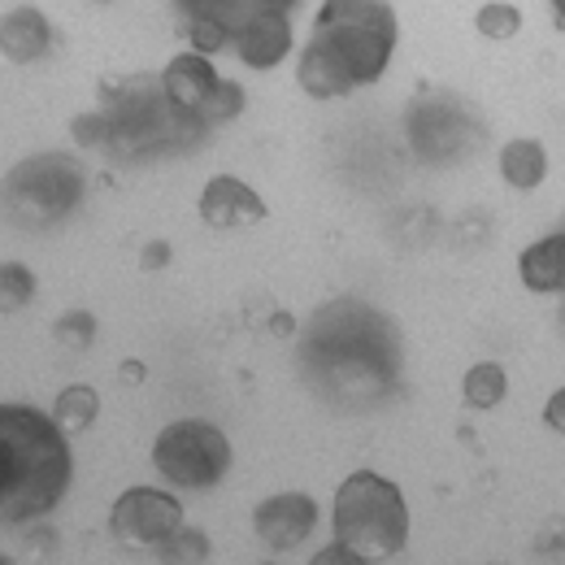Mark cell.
<instances>
[{"label":"cell","mask_w":565,"mask_h":565,"mask_svg":"<svg viewBox=\"0 0 565 565\" xmlns=\"http://www.w3.org/2000/svg\"><path fill=\"white\" fill-rule=\"evenodd\" d=\"M300 374L335 409H374L401 383V331L374 305L340 296L309 318Z\"/></svg>","instance_id":"1"},{"label":"cell","mask_w":565,"mask_h":565,"mask_svg":"<svg viewBox=\"0 0 565 565\" xmlns=\"http://www.w3.org/2000/svg\"><path fill=\"white\" fill-rule=\"evenodd\" d=\"M392 53H396L392 0H322L296 74L313 100H331L365 83H379Z\"/></svg>","instance_id":"2"},{"label":"cell","mask_w":565,"mask_h":565,"mask_svg":"<svg viewBox=\"0 0 565 565\" xmlns=\"http://www.w3.org/2000/svg\"><path fill=\"white\" fill-rule=\"evenodd\" d=\"M71 479L66 426L31 405H0V522L22 526L53 513Z\"/></svg>","instance_id":"3"},{"label":"cell","mask_w":565,"mask_h":565,"mask_svg":"<svg viewBox=\"0 0 565 565\" xmlns=\"http://www.w3.org/2000/svg\"><path fill=\"white\" fill-rule=\"evenodd\" d=\"M335 544L353 562H392L409 544V504L401 488L374 470H356L335 492Z\"/></svg>","instance_id":"4"},{"label":"cell","mask_w":565,"mask_h":565,"mask_svg":"<svg viewBox=\"0 0 565 565\" xmlns=\"http://www.w3.org/2000/svg\"><path fill=\"white\" fill-rule=\"evenodd\" d=\"M105 118V143L118 157H143V152H166L174 143L196 140L201 127L174 109L166 96L161 78H118L114 100L100 109Z\"/></svg>","instance_id":"5"},{"label":"cell","mask_w":565,"mask_h":565,"mask_svg":"<svg viewBox=\"0 0 565 565\" xmlns=\"http://www.w3.org/2000/svg\"><path fill=\"white\" fill-rule=\"evenodd\" d=\"M83 201V170L66 152H44L22 166H13L4 183V210L18 226L40 231L62 217H71Z\"/></svg>","instance_id":"6"},{"label":"cell","mask_w":565,"mask_h":565,"mask_svg":"<svg viewBox=\"0 0 565 565\" xmlns=\"http://www.w3.org/2000/svg\"><path fill=\"white\" fill-rule=\"evenodd\" d=\"M152 466L174 488L210 492L231 470V439L213 423H196V418L170 423L152 444Z\"/></svg>","instance_id":"7"},{"label":"cell","mask_w":565,"mask_h":565,"mask_svg":"<svg viewBox=\"0 0 565 565\" xmlns=\"http://www.w3.org/2000/svg\"><path fill=\"white\" fill-rule=\"evenodd\" d=\"M161 83H166V96L174 100V109L183 118H192L201 131H210L213 122H226L244 109V87L217 78L205 53H179L166 66Z\"/></svg>","instance_id":"8"},{"label":"cell","mask_w":565,"mask_h":565,"mask_svg":"<svg viewBox=\"0 0 565 565\" xmlns=\"http://www.w3.org/2000/svg\"><path fill=\"white\" fill-rule=\"evenodd\" d=\"M183 526H188L183 504L157 488H127L114 500V513H109V531L122 548H161Z\"/></svg>","instance_id":"9"},{"label":"cell","mask_w":565,"mask_h":565,"mask_svg":"<svg viewBox=\"0 0 565 565\" xmlns=\"http://www.w3.org/2000/svg\"><path fill=\"white\" fill-rule=\"evenodd\" d=\"M253 526H257V535H262V544L270 553H291L318 526V504H313V495L305 492H279L257 504Z\"/></svg>","instance_id":"10"},{"label":"cell","mask_w":565,"mask_h":565,"mask_svg":"<svg viewBox=\"0 0 565 565\" xmlns=\"http://www.w3.org/2000/svg\"><path fill=\"white\" fill-rule=\"evenodd\" d=\"M201 217H205V226H217V231L248 226V222L266 217V201L248 183H239L231 174H217V179H210V188L201 192Z\"/></svg>","instance_id":"11"},{"label":"cell","mask_w":565,"mask_h":565,"mask_svg":"<svg viewBox=\"0 0 565 565\" xmlns=\"http://www.w3.org/2000/svg\"><path fill=\"white\" fill-rule=\"evenodd\" d=\"M300 0H174V9L188 18V22H213V26H222L231 40L248 26V22H257V18H266V13H291Z\"/></svg>","instance_id":"12"},{"label":"cell","mask_w":565,"mask_h":565,"mask_svg":"<svg viewBox=\"0 0 565 565\" xmlns=\"http://www.w3.org/2000/svg\"><path fill=\"white\" fill-rule=\"evenodd\" d=\"M231 44H235L239 62L253 66V71L279 66L282 57L291 53V13H266V18L248 22Z\"/></svg>","instance_id":"13"},{"label":"cell","mask_w":565,"mask_h":565,"mask_svg":"<svg viewBox=\"0 0 565 565\" xmlns=\"http://www.w3.org/2000/svg\"><path fill=\"white\" fill-rule=\"evenodd\" d=\"M49 40H53V31H49V18L40 9L26 4V9H13L4 18V57L9 62L26 66V62L44 57L49 53Z\"/></svg>","instance_id":"14"},{"label":"cell","mask_w":565,"mask_h":565,"mask_svg":"<svg viewBox=\"0 0 565 565\" xmlns=\"http://www.w3.org/2000/svg\"><path fill=\"white\" fill-rule=\"evenodd\" d=\"M518 275L531 291H565V231L531 244L518 257Z\"/></svg>","instance_id":"15"},{"label":"cell","mask_w":565,"mask_h":565,"mask_svg":"<svg viewBox=\"0 0 565 565\" xmlns=\"http://www.w3.org/2000/svg\"><path fill=\"white\" fill-rule=\"evenodd\" d=\"M500 174L509 188H540L544 174H548V157H544V143L540 140H509L500 148Z\"/></svg>","instance_id":"16"},{"label":"cell","mask_w":565,"mask_h":565,"mask_svg":"<svg viewBox=\"0 0 565 565\" xmlns=\"http://www.w3.org/2000/svg\"><path fill=\"white\" fill-rule=\"evenodd\" d=\"M461 392H466V405H475V409H495V405L504 401V392H509L504 370H500L495 361H479V365H470V374H466Z\"/></svg>","instance_id":"17"},{"label":"cell","mask_w":565,"mask_h":565,"mask_svg":"<svg viewBox=\"0 0 565 565\" xmlns=\"http://www.w3.org/2000/svg\"><path fill=\"white\" fill-rule=\"evenodd\" d=\"M96 414H100V396H96L92 387H83V383L66 387V392L57 396V405H53V418L66 426V430H74V435L96 423Z\"/></svg>","instance_id":"18"},{"label":"cell","mask_w":565,"mask_h":565,"mask_svg":"<svg viewBox=\"0 0 565 565\" xmlns=\"http://www.w3.org/2000/svg\"><path fill=\"white\" fill-rule=\"evenodd\" d=\"M475 22H479V35H488V40H513V35L522 31V13H518V4H504V0L483 4Z\"/></svg>","instance_id":"19"},{"label":"cell","mask_w":565,"mask_h":565,"mask_svg":"<svg viewBox=\"0 0 565 565\" xmlns=\"http://www.w3.org/2000/svg\"><path fill=\"white\" fill-rule=\"evenodd\" d=\"M157 557H161V562H205V557H210V544H205V535H196L192 526H183V531H174V535L157 548Z\"/></svg>","instance_id":"20"},{"label":"cell","mask_w":565,"mask_h":565,"mask_svg":"<svg viewBox=\"0 0 565 565\" xmlns=\"http://www.w3.org/2000/svg\"><path fill=\"white\" fill-rule=\"evenodd\" d=\"M188 31H192V49L196 53H217V49L231 44V35L222 26H213V22H188Z\"/></svg>","instance_id":"21"},{"label":"cell","mask_w":565,"mask_h":565,"mask_svg":"<svg viewBox=\"0 0 565 565\" xmlns=\"http://www.w3.org/2000/svg\"><path fill=\"white\" fill-rule=\"evenodd\" d=\"M4 300L9 305H26L31 300V275H26V266H4Z\"/></svg>","instance_id":"22"},{"label":"cell","mask_w":565,"mask_h":565,"mask_svg":"<svg viewBox=\"0 0 565 565\" xmlns=\"http://www.w3.org/2000/svg\"><path fill=\"white\" fill-rule=\"evenodd\" d=\"M92 331H96V322L87 318V313H71V318H62L57 322V340H66V335H78L83 344L92 340Z\"/></svg>","instance_id":"23"},{"label":"cell","mask_w":565,"mask_h":565,"mask_svg":"<svg viewBox=\"0 0 565 565\" xmlns=\"http://www.w3.org/2000/svg\"><path fill=\"white\" fill-rule=\"evenodd\" d=\"M544 423L553 426L557 435H565V387L548 401V405H544Z\"/></svg>","instance_id":"24"},{"label":"cell","mask_w":565,"mask_h":565,"mask_svg":"<svg viewBox=\"0 0 565 565\" xmlns=\"http://www.w3.org/2000/svg\"><path fill=\"white\" fill-rule=\"evenodd\" d=\"M166 257H170V248H166V244H161V239H157V244H152V248H143V270H157V266H166Z\"/></svg>","instance_id":"25"},{"label":"cell","mask_w":565,"mask_h":565,"mask_svg":"<svg viewBox=\"0 0 565 565\" xmlns=\"http://www.w3.org/2000/svg\"><path fill=\"white\" fill-rule=\"evenodd\" d=\"M553 9H557V18L565 22V0H553Z\"/></svg>","instance_id":"26"}]
</instances>
